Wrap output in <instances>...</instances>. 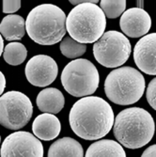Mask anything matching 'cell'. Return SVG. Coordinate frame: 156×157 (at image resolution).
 Here are the masks:
<instances>
[{"mask_svg":"<svg viewBox=\"0 0 156 157\" xmlns=\"http://www.w3.org/2000/svg\"><path fill=\"white\" fill-rule=\"evenodd\" d=\"M3 48H4V40H3V38L0 34V56L2 55V52H3Z\"/></svg>","mask_w":156,"mask_h":157,"instance_id":"25","label":"cell"},{"mask_svg":"<svg viewBox=\"0 0 156 157\" xmlns=\"http://www.w3.org/2000/svg\"><path fill=\"white\" fill-rule=\"evenodd\" d=\"M25 74L27 81L35 87H47L58 76L59 66L47 55H37L28 60Z\"/></svg>","mask_w":156,"mask_h":157,"instance_id":"10","label":"cell"},{"mask_svg":"<svg viewBox=\"0 0 156 157\" xmlns=\"http://www.w3.org/2000/svg\"><path fill=\"white\" fill-rule=\"evenodd\" d=\"M36 104L39 109L44 113L58 114L65 105L63 93L55 88H47L42 90L37 96Z\"/></svg>","mask_w":156,"mask_h":157,"instance_id":"14","label":"cell"},{"mask_svg":"<svg viewBox=\"0 0 156 157\" xmlns=\"http://www.w3.org/2000/svg\"><path fill=\"white\" fill-rule=\"evenodd\" d=\"M47 157H84V151L77 140L65 136L50 146Z\"/></svg>","mask_w":156,"mask_h":157,"instance_id":"15","label":"cell"},{"mask_svg":"<svg viewBox=\"0 0 156 157\" xmlns=\"http://www.w3.org/2000/svg\"><path fill=\"white\" fill-rule=\"evenodd\" d=\"M6 88V78L3 73L0 71V96L3 95V92Z\"/></svg>","mask_w":156,"mask_h":157,"instance_id":"24","label":"cell"},{"mask_svg":"<svg viewBox=\"0 0 156 157\" xmlns=\"http://www.w3.org/2000/svg\"><path fill=\"white\" fill-rule=\"evenodd\" d=\"M100 77L96 66L86 59L69 62L62 71L61 83L65 90L74 97H87L93 94Z\"/></svg>","mask_w":156,"mask_h":157,"instance_id":"6","label":"cell"},{"mask_svg":"<svg viewBox=\"0 0 156 157\" xmlns=\"http://www.w3.org/2000/svg\"><path fill=\"white\" fill-rule=\"evenodd\" d=\"M141 157H156V144L147 148L143 151Z\"/></svg>","mask_w":156,"mask_h":157,"instance_id":"23","label":"cell"},{"mask_svg":"<svg viewBox=\"0 0 156 157\" xmlns=\"http://www.w3.org/2000/svg\"><path fill=\"white\" fill-rule=\"evenodd\" d=\"M21 8V1L15 0V1H8L4 0L2 4V11L4 13H13L17 11Z\"/></svg>","mask_w":156,"mask_h":157,"instance_id":"22","label":"cell"},{"mask_svg":"<svg viewBox=\"0 0 156 157\" xmlns=\"http://www.w3.org/2000/svg\"><path fill=\"white\" fill-rule=\"evenodd\" d=\"M134 60L141 72L156 75V33L148 34L136 42Z\"/></svg>","mask_w":156,"mask_h":157,"instance_id":"12","label":"cell"},{"mask_svg":"<svg viewBox=\"0 0 156 157\" xmlns=\"http://www.w3.org/2000/svg\"><path fill=\"white\" fill-rule=\"evenodd\" d=\"M32 130L38 139L49 141L59 136L61 130V124L55 115L44 113L34 120Z\"/></svg>","mask_w":156,"mask_h":157,"instance_id":"13","label":"cell"},{"mask_svg":"<svg viewBox=\"0 0 156 157\" xmlns=\"http://www.w3.org/2000/svg\"><path fill=\"white\" fill-rule=\"evenodd\" d=\"M124 35L131 38L144 37L151 27L150 14L142 8H132L123 12L120 21Z\"/></svg>","mask_w":156,"mask_h":157,"instance_id":"11","label":"cell"},{"mask_svg":"<svg viewBox=\"0 0 156 157\" xmlns=\"http://www.w3.org/2000/svg\"><path fill=\"white\" fill-rule=\"evenodd\" d=\"M0 142H1V137H0Z\"/></svg>","mask_w":156,"mask_h":157,"instance_id":"26","label":"cell"},{"mask_svg":"<svg viewBox=\"0 0 156 157\" xmlns=\"http://www.w3.org/2000/svg\"><path fill=\"white\" fill-rule=\"evenodd\" d=\"M32 103L25 94L11 90L0 96V124L10 130H20L29 122Z\"/></svg>","mask_w":156,"mask_h":157,"instance_id":"8","label":"cell"},{"mask_svg":"<svg viewBox=\"0 0 156 157\" xmlns=\"http://www.w3.org/2000/svg\"><path fill=\"white\" fill-rule=\"evenodd\" d=\"M1 157H44V146L31 133L18 131L8 136L0 149Z\"/></svg>","mask_w":156,"mask_h":157,"instance_id":"9","label":"cell"},{"mask_svg":"<svg viewBox=\"0 0 156 157\" xmlns=\"http://www.w3.org/2000/svg\"><path fill=\"white\" fill-rule=\"evenodd\" d=\"M132 52L131 42L123 33L110 30L105 32L93 45V55L98 63L106 68L123 65Z\"/></svg>","mask_w":156,"mask_h":157,"instance_id":"7","label":"cell"},{"mask_svg":"<svg viewBox=\"0 0 156 157\" xmlns=\"http://www.w3.org/2000/svg\"><path fill=\"white\" fill-rule=\"evenodd\" d=\"M60 52L68 59H78L87 51V45L80 44L70 36L65 37L60 41Z\"/></svg>","mask_w":156,"mask_h":157,"instance_id":"19","label":"cell"},{"mask_svg":"<svg viewBox=\"0 0 156 157\" xmlns=\"http://www.w3.org/2000/svg\"><path fill=\"white\" fill-rule=\"evenodd\" d=\"M146 88L145 78L133 67L113 70L105 81V92L108 100L116 105H129L138 102Z\"/></svg>","mask_w":156,"mask_h":157,"instance_id":"5","label":"cell"},{"mask_svg":"<svg viewBox=\"0 0 156 157\" xmlns=\"http://www.w3.org/2000/svg\"><path fill=\"white\" fill-rule=\"evenodd\" d=\"M65 12L53 4L35 7L28 13L25 29L30 39L40 45H54L63 40L66 30Z\"/></svg>","mask_w":156,"mask_h":157,"instance_id":"3","label":"cell"},{"mask_svg":"<svg viewBox=\"0 0 156 157\" xmlns=\"http://www.w3.org/2000/svg\"><path fill=\"white\" fill-rule=\"evenodd\" d=\"M25 33V21L17 14H10L0 23V34L7 40H20Z\"/></svg>","mask_w":156,"mask_h":157,"instance_id":"17","label":"cell"},{"mask_svg":"<svg viewBox=\"0 0 156 157\" xmlns=\"http://www.w3.org/2000/svg\"><path fill=\"white\" fill-rule=\"evenodd\" d=\"M115 116L110 105L101 97L87 96L73 105L69 122L74 133L86 140L105 137L113 128Z\"/></svg>","mask_w":156,"mask_h":157,"instance_id":"1","label":"cell"},{"mask_svg":"<svg viewBox=\"0 0 156 157\" xmlns=\"http://www.w3.org/2000/svg\"><path fill=\"white\" fill-rule=\"evenodd\" d=\"M155 132L154 120L140 107H130L120 111L114 121L113 133L120 145L128 149H139L152 139Z\"/></svg>","mask_w":156,"mask_h":157,"instance_id":"2","label":"cell"},{"mask_svg":"<svg viewBox=\"0 0 156 157\" xmlns=\"http://www.w3.org/2000/svg\"><path fill=\"white\" fill-rule=\"evenodd\" d=\"M99 2L98 0H91L89 3L77 5L66 18L67 32L80 44H93L105 33L106 17L97 5Z\"/></svg>","mask_w":156,"mask_h":157,"instance_id":"4","label":"cell"},{"mask_svg":"<svg viewBox=\"0 0 156 157\" xmlns=\"http://www.w3.org/2000/svg\"><path fill=\"white\" fill-rule=\"evenodd\" d=\"M100 5L105 17L108 19H116L120 17L126 9L125 0H102Z\"/></svg>","mask_w":156,"mask_h":157,"instance_id":"20","label":"cell"},{"mask_svg":"<svg viewBox=\"0 0 156 157\" xmlns=\"http://www.w3.org/2000/svg\"><path fill=\"white\" fill-rule=\"evenodd\" d=\"M85 157H126V153L115 140L100 139L88 148Z\"/></svg>","mask_w":156,"mask_h":157,"instance_id":"16","label":"cell"},{"mask_svg":"<svg viewBox=\"0 0 156 157\" xmlns=\"http://www.w3.org/2000/svg\"><path fill=\"white\" fill-rule=\"evenodd\" d=\"M146 96L149 105L156 110V77H154L148 85Z\"/></svg>","mask_w":156,"mask_h":157,"instance_id":"21","label":"cell"},{"mask_svg":"<svg viewBox=\"0 0 156 157\" xmlns=\"http://www.w3.org/2000/svg\"><path fill=\"white\" fill-rule=\"evenodd\" d=\"M27 56V50L25 46L18 41L10 42L4 48L3 58L5 61L12 66L22 64Z\"/></svg>","mask_w":156,"mask_h":157,"instance_id":"18","label":"cell"}]
</instances>
